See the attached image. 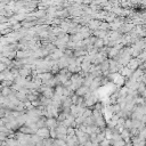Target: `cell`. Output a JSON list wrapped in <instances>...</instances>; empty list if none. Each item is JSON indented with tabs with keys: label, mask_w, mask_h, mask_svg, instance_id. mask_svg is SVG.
Here are the masks:
<instances>
[{
	"label": "cell",
	"mask_w": 146,
	"mask_h": 146,
	"mask_svg": "<svg viewBox=\"0 0 146 146\" xmlns=\"http://www.w3.org/2000/svg\"><path fill=\"white\" fill-rule=\"evenodd\" d=\"M9 92H10V90H9L8 87H5L2 89V96H7V95H9Z\"/></svg>",
	"instance_id": "obj_1"
},
{
	"label": "cell",
	"mask_w": 146,
	"mask_h": 146,
	"mask_svg": "<svg viewBox=\"0 0 146 146\" xmlns=\"http://www.w3.org/2000/svg\"><path fill=\"white\" fill-rule=\"evenodd\" d=\"M6 139V135L3 133H0V141H5Z\"/></svg>",
	"instance_id": "obj_2"
},
{
	"label": "cell",
	"mask_w": 146,
	"mask_h": 146,
	"mask_svg": "<svg viewBox=\"0 0 146 146\" xmlns=\"http://www.w3.org/2000/svg\"><path fill=\"white\" fill-rule=\"evenodd\" d=\"M5 68H6V65L3 64V63H0V72L5 70Z\"/></svg>",
	"instance_id": "obj_3"
}]
</instances>
